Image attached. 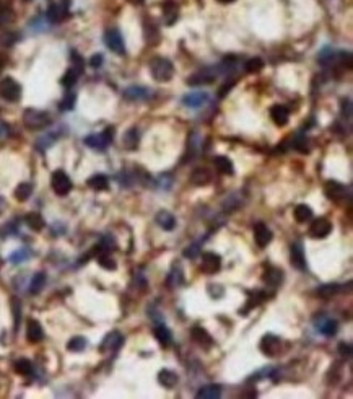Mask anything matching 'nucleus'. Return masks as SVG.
Listing matches in <instances>:
<instances>
[{
    "label": "nucleus",
    "instance_id": "18",
    "mask_svg": "<svg viewBox=\"0 0 353 399\" xmlns=\"http://www.w3.org/2000/svg\"><path fill=\"white\" fill-rule=\"evenodd\" d=\"M208 100V95L205 91H190V93L182 96V104L187 108H200Z\"/></svg>",
    "mask_w": 353,
    "mask_h": 399
},
{
    "label": "nucleus",
    "instance_id": "35",
    "mask_svg": "<svg viewBox=\"0 0 353 399\" xmlns=\"http://www.w3.org/2000/svg\"><path fill=\"white\" fill-rule=\"evenodd\" d=\"M46 285V274L44 272H38L34 274V277L31 279V284H29V293H33V295H38V293L44 288Z\"/></svg>",
    "mask_w": 353,
    "mask_h": 399
},
{
    "label": "nucleus",
    "instance_id": "53",
    "mask_svg": "<svg viewBox=\"0 0 353 399\" xmlns=\"http://www.w3.org/2000/svg\"><path fill=\"white\" fill-rule=\"evenodd\" d=\"M339 351H340V354L344 355V357H350V354H352V346H350V344L340 342V344H339Z\"/></svg>",
    "mask_w": 353,
    "mask_h": 399
},
{
    "label": "nucleus",
    "instance_id": "38",
    "mask_svg": "<svg viewBox=\"0 0 353 399\" xmlns=\"http://www.w3.org/2000/svg\"><path fill=\"white\" fill-rule=\"evenodd\" d=\"M75 101H77V95L73 93V91H67L65 96L62 98V101L59 103V108L62 111H70L75 106Z\"/></svg>",
    "mask_w": 353,
    "mask_h": 399
},
{
    "label": "nucleus",
    "instance_id": "41",
    "mask_svg": "<svg viewBox=\"0 0 353 399\" xmlns=\"http://www.w3.org/2000/svg\"><path fill=\"white\" fill-rule=\"evenodd\" d=\"M85 347H86V339L82 336L72 337L69 344H67V349H69L70 352H82Z\"/></svg>",
    "mask_w": 353,
    "mask_h": 399
},
{
    "label": "nucleus",
    "instance_id": "12",
    "mask_svg": "<svg viewBox=\"0 0 353 399\" xmlns=\"http://www.w3.org/2000/svg\"><path fill=\"white\" fill-rule=\"evenodd\" d=\"M190 336H192V341H194L197 346H200L202 349H212L213 347V337L210 336L208 331L203 329L202 326L192 328Z\"/></svg>",
    "mask_w": 353,
    "mask_h": 399
},
{
    "label": "nucleus",
    "instance_id": "14",
    "mask_svg": "<svg viewBox=\"0 0 353 399\" xmlns=\"http://www.w3.org/2000/svg\"><path fill=\"white\" fill-rule=\"evenodd\" d=\"M324 194L327 196V199H331L334 202H340V200L345 199L347 188L337 181H327L326 186H324Z\"/></svg>",
    "mask_w": 353,
    "mask_h": 399
},
{
    "label": "nucleus",
    "instance_id": "26",
    "mask_svg": "<svg viewBox=\"0 0 353 399\" xmlns=\"http://www.w3.org/2000/svg\"><path fill=\"white\" fill-rule=\"evenodd\" d=\"M139 142H140V134H139V129H129L126 131L122 137V145L126 147L127 150H135L139 147Z\"/></svg>",
    "mask_w": 353,
    "mask_h": 399
},
{
    "label": "nucleus",
    "instance_id": "55",
    "mask_svg": "<svg viewBox=\"0 0 353 399\" xmlns=\"http://www.w3.org/2000/svg\"><path fill=\"white\" fill-rule=\"evenodd\" d=\"M5 210H7V200H5L2 196H0V215H2Z\"/></svg>",
    "mask_w": 353,
    "mask_h": 399
},
{
    "label": "nucleus",
    "instance_id": "15",
    "mask_svg": "<svg viewBox=\"0 0 353 399\" xmlns=\"http://www.w3.org/2000/svg\"><path fill=\"white\" fill-rule=\"evenodd\" d=\"M254 239L259 248H265L272 241V231L264 222H259L254 226Z\"/></svg>",
    "mask_w": 353,
    "mask_h": 399
},
{
    "label": "nucleus",
    "instance_id": "33",
    "mask_svg": "<svg viewBox=\"0 0 353 399\" xmlns=\"http://www.w3.org/2000/svg\"><path fill=\"white\" fill-rule=\"evenodd\" d=\"M88 186L95 191H106L109 188V180L104 175H95L88 180Z\"/></svg>",
    "mask_w": 353,
    "mask_h": 399
},
{
    "label": "nucleus",
    "instance_id": "9",
    "mask_svg": "<svg viewBox=\"0 0 353 399\" xmlns=\"http://www.w3.org/2000/svg\"><path fill=\"white\" fill-rule=\"evenodd\" d=\"M220 267H221V257H220V254L212 253V251H208V253H203L202 254V262H200V271L202 272L212 275L215 272H218Z\"/></svg>",
    "mask_w": 353,
    "mask_h": 399
},
{
    "label": "nucleus",
    "instance_id": "44",
    "mask_svg": "<svg viewBox=\"0 0 353 399\" xmlns=\"http://www.w3.org/2000/svg\"><path fill=\"white\" fill-rule=\"evenodd\" d=\"M77 78H78V73L73 70V69H70V70H67L65 73H64V77H62V80H60V83L64 85L65 88H72L73 85L77 83Z\"/></svg>",
    "mask_w": 353,
    "mask_h": 399
},
{
    "label": "nucleus",
    "instance_id": "4",
    "mask_svg": "<svg viewBox=\"0 0 353 399\" xmlns=\"http://www.w3.org/2000/svg\"><path fill=\"white\" fill-rule=\"evenodd\" d=\"M0 96L7 101H20L21 98V85L13 80L11 77H5L3 80H0Z\"/></svg>",
    "mask_w": 353,
    "mask_h": 399
},
{
    "label": "nucleus",
    "instance_id": "50",
    "mask_svg": "<svg viewBox=\"0 0 353 399\" xmlns=\"http://www.w3.org/2000/svg\"><path fill=\"white\" fill-rule=\"evenodd\" d=\"M182 282V274H181V271H173L171 274H170V277H168V285H170V288H175V287H177L179 284H181Z\"/></svg>",
    "mask_w": 353,
    "mask_h": 399
},
{
    "label": "nucleus",
    "instance_id": "25",
    "mask_svg": "<svg viewBox=\"0 0 353 399\" xmlns=\"http://www.w3.org/2000/svg\"><path fill=\"white\" fill-rule=\"evenodd\" d=\"M153 334H155V339L158 341V344H160V346H162V347H170V346H171V342H173V334H171V331L165 326V324H158V326L155 328Z\"/></svg>",
    "mask_w": 353,
    "mask_h": 399
},
{
    "label": "nucleus",
    "instance_id": "45",
    "mask_svg": "<svg viewBox=\"0 0 353 399\" xmlns=\"http://www.w3.org/2000/svg\"><path fill=\"white\" fill-rule=\"evenodd\" d=\"M29 256H31L29 251H28L26 248H21V249L15 251V253L11 254V256L8 257V259H10L11 264H20V262H23V261H26Z\"/></svg>",
    "mask_w": 353,
    "mask_h": 399
},
{
    "label": "nucleus",
    "instance_id": "23",
    "mask_svg": "<svg viewBox=\"0 0 353 399\" xmlns=\"http://www.w3.org/2000/svg\"><path fill=\"white\" fill-rule=\"evenodd\" d=\"M158 382H160V385L163 386V388L173 390V388H175V386L177 385L179 377H177V373H176V372L168 370V368H163V370L158 373Z\"/></svg>",
    "mask_w": 353,
    "mask_h": 399
},
{
    "label": "nucleus",
    "instance_id": "31",
    "mask_svg": "<svg viewBox=\"0 0 353 399\" xmlns=\"http://www.w3.org/2000/svg\"><path fill=\"white\" fill-rule=\"evenodd\" d=\"M31 194H33V184L31 183H20L15 189V199L20 202H26Z\"/></svg>",
    "mask_w": 353,
    "mask_h": 399
},
{
    "label": "nucleus",
    "instance_id": "37",
    "mask_svg": "<svg viewBox=\"0 0 353 399\" xmlns=\"http://www.w3.org/2000/svg\"><path fill=\"white\" fill-rule=\"evenodd\" d=\"M283 272L280 271V269H277V267H272V269H269L267 272H265V275H264V280L267 282L269 285H278L280 284V280H282V275Z\"/></svg>",
    "mask_w": 353,
    "mask_h": 399
},
{
    "label": "nucleus",
    "instance_id": "21",
    "mask_svg": "<svg viewBox=\"0 0 353 399\" xmlns=\"http://www.w3.org/2000/svg\"><path fill=\"white\" fill-rule=\"evenodd\" d=\"M155 222L158 223V226H162L163 230L171 231L176 226V217L168 210H160L157 213V217H155Z\"/></svg>",
    "mask_w": 353,
    "mask_h": 399
},
{
    "label": "nucleus",
    "instance_id": "8",
    "mask_svg": "<svg viewBox=\"0 0 353 399\" xmlns=\"http://www.w3.org/2000/svg\"><path fill=\"white\" fill-rule=\"evenodd\" d=\"M216 75H218V72H216V70L203 69V70H199V72L192 73L190 77H187V80H185V83L190 85V87H200V85H210V83H213L215 80H216Z\"/></svg>",
    "mask_w": 353,
    "mask_h": 399
},
{
    "label": "nucleus",
    "instance_id": "17",
    "mask_svg": "<svg viewBox=\"0 0 353 399\" xmlns=\"http://www.w3.org/2000/svg\"><path fill=\"white\" fill-rule=\"evenodd\" d=\"M47 20L51 23H60L67 16V3L65 2H52L47 10Z\"/></svg>",
    "mask_w": 353,
    "mask_h": 399
},
{
    "label": "nucleus",
    "instance_id": "6",
    "mask_svg": "<svg viewBox=\"0 0 353 399\" xmlns=\"http://www.w3.org/2000/svg\"><path fill=\"white\" fill-rule=\"evenodd\" d=\"M51 186L57 196H67L72 191V180L62 170H57L51 178Z\"/></svg>",
    "mask_w": 353,
    "mask_h": 399
},
{
    "label": "nucleus",
    "instance_id": "30",
    "mask_svg": "<svg viewBox=\"0 0 353 399\" xmlns=\"http://www.w3.org/2000/svg\"><path fill=\"white\" fill-rule=\"evenodd\" d=\"M293 215H295V220L298 223H306V222H309V220L313 218V208L309 205H306V204H300L298 207L295 208Z\"/></svg>",
    "mask_w": 353,
    "mask_h": 399
},
{
    "label": "nucleus",
    "instance_id": "29",
    "mask_svg": "<svg viewBox=\"0 0 353 399\" xmlns=\"http://www.w3.org/2000/svg\"><path fill=\"white\" fill-rule=\"evenodd\" d=\"M221 396V386L220 385H207L202 386L197 393V398L202 399H218Z\"/></svg>",
    "mask_w": 353,
    "mask_h": 399
},
{
    "label": "nucleus",
    "instance_id": "57",
    "mask_svg": "<svg viewBox=\"0 0 353 399\" xmlns=\"http://www.w3.org/2000/svg\"><path fill=\"white\" fill-rule=\"evenodd\" d=\"M3 134H5V126H3V124H0V137H2Z\"/></svg>",
    "mask_w": 353,
    "mask_h": 399
},
{
    "label": "nucleus",
    "instance_id": "5",
    "mask_svg": "<svg viewBox=\"0 0 353 399\" xmlns=\"http://www.w3.org/2000/svg\"><path fill=\"white\" fill-rule=\"evenodd\" d=\"M104 44L108 46L117 56H124L126 54V44H124V38L117 28H109L104 33Z\"/></svg>",
    "mask_w": 353,
    "mask_h": 399
},
{
    "label": "nucleus",
    "instance_id": "20",
    "mask_svg": "<svg viewBox=\"0 0 353 399\" xmlns=\"http://www.w3.org/2000/svg\"><path fill=\"white\" fill-rule=\"evenodd\" d=\"M122 344H124V336L119 331H113V333H109L104 337V341L101 344V351H117V349H121Z\"/></svg>",
    "mask_w": 353,
    "mask_h": 399
},
{
    "label": "nucleus",
    "instance_id": "13",
    "mask_svg": "<svg viewBox=\"0 0 353 399\" xmlns=\"http://www.w3.org/2000/svg\"><path fill=\"white\" fill-rule=\"evenodd\" d=\"M122 96L126 98L127 101H145L152 96V90L147 87H139V85H134V87H129L122 91Z\"/></svg>",
    "mask_w": 353,
    "mask_h": 399
},
{
    "label": "nucleus",
    "instance_id": "47",
    "mask_svg": "<svg viewBox=\"0 0 353 399\" xmlns=\"http://www.w3.org/2000/svg\"><path fill=\"white\" fill-rule=\"evenodd\" d=\"M339 290V285L336 284H329V285H323L318 290V295L323 297V298H331L332 295H336Z\"/></svg>",
    "mask_w": 353,
    "mask_h": 399
},
{
    "label": "nucleus",
    "instance_id": "1",
    "mask_svg": "<svg viewBox=\"0 0 353 399\" xmlns=\"http://www.w3.org/2000/svg\"><path fill=\"white\" fill-rule=\"evenodd\" d=\"M150 72L157 82L166 83L175 77V65L166 57H153L150 60Z\"/></svg>",
    "mask_w": 353,
    "mask_h": 399
},
{
    "label": "nucleus",
    "instance_id": "48",
    "mask_svg": "<svg viewBox=\"0 0 353 399\" xmlns=\"http://www.w3.org/2000/svg\"><path fill=\"white\" fill-rule=\"evenodd\" d=\"M70 59H72V65H73L72 69L75 70V72L78 73V75H80V73H82V72H83V69H85V67H83V65H85L83 59L78 56L77 51H72V54H70Z\"/></svg>",
    "mask_w": 353,
    "mask_h": 399
},
{
    "label": "nucleus",
    "instance_id": "36",
    "mask_svg": "<svg viewBox=\"0 0 353 399\" xmlns=\"http://www.w3.org/2000/svg\"><path fill=\"white\" fill-rule=\"evenodd\" d=\"M13 368L18 375H23V377H28L33 373V364H31V360L28 359H18L13 364Z\"/></svg>",
    "mask_w": 353,
    "mask_h": 399
},
{
    "label": "nucleus",
    "instance_id": "49",
    "mask_svg": "<svg viewBox=\"0 0 353 399\" xmlns=\"http://www.w3.org/2000/svg\"><path fill=\"white\" fill-rule=\"evenodd\" d=\"M182 254H184V257H189V259H195V257L200 254V246L197 243L190 244V246H187L182 251Z\"/></svg>",
    "mask_w": 353,
    "mask_h": 399
},
{
    "label": "nucleus",
    "instance_id": "56",
    "mask_svg": "<svg viewBox=\"0 0 353 399\" xmlns=\"http://www.w3.org/2000/svg\"><path fill=\"white\" fill-rule=\"evenodd\" d=\"M127 2H131V3H134V5H140V3H144L145 0H127Z\"/></svg>",
    "mask_w": 353,
    "mask_h": 399
},
{
    "label": "nucleus",
    "instance_id": "27",
    "mask_svg": "<svg viewBox=\"0 0 353 399\" xmlns=\"http://www.w3.org/2000/svg\"><path fill=\"white\" fill-rule=\"evenodd\" d=\"M213 165H215V168L223 175H233L234 173V165L228 157H223V155L215 157Z\"/></svg>",
    "mask_w": 353,
    "mask_h": 399
},
{
    "label": "nucleus",
    "instance_id": "32",
    "mask_svg": "<svg viewBox=\"0 0 353 399\" xmlns=\"http://www.w3.org/2000/svg\"><path fill=\"white\" fill-rule=\"evenodd\" d=\"M144 34H145V41L148 42V44L157 46L160 42V31H158V28L155 26L153 23H145Z\"/></svg>",
    "mask_w": 353,
    "mask_h": 399
},
{
    "label": "nucleus",
    "instance_id": "43",
    "mask_svg": "<svg viewBox=\"0 0 353 399\" xmlns=\"http://www.w3.org/2000/svg\"><path fill=\"white\" fill-rule=\"evenodd\" d=\"M246 72L247 73H257V72H261L264 69V60L262 59H259V57H254V59H249L246 62Z\"/></svg>",
    "mask_w": 353,
    "mask_h": 399
},
{
    "label": "nucleus",
    "instance_id": "10",
    "mask_svg": "<svg viewBox=\"0 0 353 399\" xmlns=\"http://www.w3.org/2000/svg\"><path fill=\"white\" fill-rule=\"evenodd\" d=\"M331 231H332V223L327 218L314 220L311 226H309V235H311V238H316V239H323L326 236H329Z\"/></svg>",
    "mask_w": 353,
    "mask_h": 399
},
{
    "label": "nucleus",
    "instance_id": "19",
    "mask_svg": "<svg viewBox=\"0 0 353 399\" xmlns=\"http://www.w3.org/2000/svg\"><path fill=\"white\" fill-rule=\"evenodd\" d=\"M270 118L278 127H283V126H287L290 121V111L285 106H282V104H274V106L270 108Z\"/></svg>",
    "mask_w": 353,
    "mask_h": 399
},
{
    "label": "nucleus",
    "instance_id": "52",
    "mask_svg": "<svg viewBox=\"0 0 353 399\" xmlns=\"http://www.w3.org/2000/svg\"><path fill=\"white\" fill-rule=\"evenodd\" d=\"M295 149L296 150H300L301 153H306V152H309V149H308V140H306V137H298L295 140Z\"/></svg>",
    "mask_w": 353,
    "mask_h": 399
},
{
    "label": "nucleus",
    "instance_id": "7",
    "mask_svg": "<svg viewBox=\"0 0 353 399\" xmlns=\"http://www.w3.org/2000/svg\"><path fill=\"white\" fill-rule=\"evenodd\" d=\"M259 349H261L262 354L267 355V357H277V355L282 352V339L274 334H265L262 337L261 344H259Z\"/></svg>",
    "mask_w": 353,
    "mask_h": 399
},
{
    "label": "nucleus",
    "instance_id": "54",
    "mask_svg": "<svg viewBox=\"0 0 353 399\" xmlns=\"http://www.w3.org/2000/svg\"><path fill=\"white\" fill-rule=\"evenodd\" d=\"M90 65L93 67V69H98V67H101L103 65V56H101V54H95V56L90 59Z\"/></svg>",
    "mask_w": 353,
    "mask_h": 399
},
{
    "label": "nucleus",
    "instance_id": "28",
    "mask_svg": "<svg viewBox=\"0 0 353 399\" xmlns=\"http://www.w3.org/2000/svg\"><path fill=\"white\" fill-rule=\"evenodd\" d=\"M24 222H26V225L33 231H41L46 226L44 218H42V215H41V213H38V212H29L28 215L24 217Z\"/></svg>",
    "mask_w": 353,
    "mask_h": 399
},
{
    "label": "nucleus",
    "instance_id": "24",
    "mask_svg": "<svg viewBox=\"0 0 353 399\" xmlns=\"http://www.w3.org/2000/svg\"><path fill=\"white\" fill-rule=\"evenodd\" d=\"M177 15H179V7L173 2V0H166L163 3V20L165 23L171 26L173 23L177 20Z\"/></svg>",
    "mask_w": 353,
    "mask_h": 399
},
{
    "label": "nucleus",
    "instance_id": "58",
    "mask_svg": "<svg viewBox=\"0 0 353 399\" xmlns=\"http://www.w3.org/2000/svg\"><path fill=\"white\" fill-rule=\"evenodd\" d=\"M216 2H220V3H231V2H234V0H216Z\"/></svg>",
    "mask_w": 353,
    "mask_h": 399
},
{
    "label": "nucleus",
    "instance_id": "39",
    "mask_svg": "<svg viewBox=\"0 0 353 399\" xmlns=\"http://www.w3.org/2000/svg\"><path fill=\"white\" fill-rule=\"evenodd\" d=\"M55 139H57V134H46V136H42L41 139L36 140V149L41 150V152L47 150L49 147L55 142Z\"/></svg>",
    "mask_w": 353,
    "mask_h": 399
},
{
    "label": "nucleus",
    "instance_id": "51",
    "mask_svg": "<svg viewBox=\"0 0 353 399\" xmlns=\"http://www.w3.org/2000/svg\"><path fill=\"white\" fill-rule=\"evenodd\" d=\"M208 293H210V297L212 298H221L223 297V293H225V288H223L221 285H215V284H210L208 285Z\"/></svg>",
    "mask_w": 353,
    "mask_h": 399
},
{
    "label": "nucleus",
    "instance_id": "11",
    "mask_svg": "<svg viewBox=\"0 0 353 399\" xmlns=\"http://www.w3.org/2000/svg\"><path fill=\"white\" fill-rule=\"evenodd\" d=\"M290 262L298 271H306V256L301 243H293L290 249Z\"/></svg>",
    "mask_w": 353,
    "mask_h": 399
},
{
    "label": "nucleus",
    "instance_id": "16",
    "mask_svg": "<svg viewBox=\"0 0 353 399\" xmlns=\"http://www.w3.org/2000/svg\"><path fill=\"white\" fill-rule=\"evenodd\" d=\"M26 339L31 344H38L44 339V331H42V326L39 321L36 319H28L26 324Z\"/></svg>",
    "mask_w": 353,
    "mask_h": 399
},
{
    "label": "nucleus",
    "instance_id": "34",
    "mask_svg": "<svg viewBox=\"0 0 353 399\" xmlns=\"http://www.w3.org/2000/svg\"><path fill=\"white\" fill-rule=\"evenodd\" d=\"M318 329H319V333H323L324 336L332 337V336H336V334H337V331H339V323L336 321V319H324V321L318 326Z\"/></svg>",
    "mask_w": 353,
    "mask_h": 399
},
{
    "label": "nucleus",
    "instance_id": "42",
    "mask_svg": "<svg viewBox=\"0 0 353 399\" xmlns=\"http://www.w3.org/2000/svg\"><path fill=\"white\" fill-rule=\"evenodd\" d=\"M98 264H100L103 269H106V271H116L117 269L116 261L108 253H103V254L98 256Z\"/></svg>",
    "mask_w": 353,
    "mask_h": 399
},
{
    "label": "nucleus",
    "instance_id": "22",
    "mask_svg": "<svg viewBox=\"0 0 353 399\" xmlns=\"http://www.w3.org/2000/svg\"><path fill=\"white\" fill-rule=\"evenodd\" d=\"M190 181L194 186L200 188V186H208L212 183V173L207 168H195L194 173L190 176Z\"/></svg>",
    "mask_w": 353,
    "mask_h": 399
},
{
    "label": "nucleus",
    "instance_id": "2",
    "mask_svg": "<svg viewBox=\"0 0 353 399\" xmlns=\"http://www.w3.org/2000/svg\"><path fill=\"white\" fill-rule=\"evenodd\" d=\"M23 124L29 131H42L51 124V118L46 111L29 108L23 113Z\"/></svg>",
    "mask_w": 353,
    "mask_h": 399
},
{
    "label": "nucleus",
    "instance_id": "3",
    "mask_svg": "<svg viewBox=\"0 0 353 399\" xmlns=\"http://www.w3.org/2000/svg\"><path fill=\"white\" fill-rule=\"evenodd\" d=\"M114 139V127H106L101 134H91V136L85 137V145L95 150H106L109 144Z\"/></svg>",
    "mask_w": 353,
    "mask_h": 399
},
{
    "label": "nucleus",
    "instance_id": "40",
    "mask_svg": "<svg viewBox=\"0 0 353 399\" xmlns=\"http://www.w3.org/2000/svg\"><path fill=\"white\" fill-rule=\"evenodd\" d=\"M13 21V11L8 7V5H0V28L2 26H7Z\"/></svg>",
    "mask_w": 353,
    "mask_h": 399
},
{
    "label": "nucleus",
    "instance_id": "46",
    "mask_svg": "<svg viewBox=\"0 0 353 399\" xmlns=\"http://www.w3.org/2000/svg\"><path fill=\"white\" fill-rule=\"evenodd\" d=\"M11 310H13V323H15V331L18 329L21 319V303L18 298H11Z\"/></svg>",
    "mask_w": 353,
    "mask_h": 399
}]
</instances>
